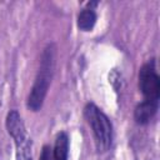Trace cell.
<instances>
[{"instance_id":"obj_6","label":"cell","mask_w":160,"mask_h":160,"mask_svg":"<svg viewBox=\"0 0 160 160\" xmlns=\"http://www.w3.org/2000/svg\"><path fill=\"white\" fill-rule=\"evenodd\" d=\"M69 155V139L65 132H60L56 136L55 145L52 149L54 160H68Z\"/></svg>"},{"instance_id":"obj_1","label":"cell","mask_w":160,"mask_h":160,"mask_svg":"<svg viewBox=\"0 0 160 160\" xmlns=\"http://www.w3.org/2000/svg\"><path fill=\"white\" fill-rule=\"evenodd\" d=\"M54 65H55V46L50 44L42 51L40 68L28 98V108L32 111H38L42 106V102L49 90V85L51 82Z\"/></svg>"},{"instance_id":"obj_8","label":"cell","mask_w":160,"mask_h":160,"mask_svg":"<svg viewBox=\"0 0 160 160\" xmlns=\"http://www.w3.org/2000/svg\"><path fill=\"white\" fill-rule=\"evenodd\" d=\"M40 160H54V156H52V150L50 149V146L45 145V146L42 148Z\"/></svg>"},{"instance_id":"obj_3","label":"cell","mask_w":160,"mask_h":160,"mask_svg":"<svg viewBox=\"0 0 160 160\" xmlns=\"http://www.w3.org/2000/svg\"><path fill=\"white\" fill-rule=\"evenodd\" d=\"M6 129L15 142L16 160H32V142L26 132L22 119L16 110H11L8 114Z\"/></svg>"},{"instance_id":"obj_4","label":"cell","mask_w":160,"mask_h":160,"mask_svg":"<svg viewBox=\"0 0 160 160\" xmlns=\"http://www.w3.org/2000/svg\"><path fill=\"white\" fill-rule=\"evenodd\" d=\"M139 86L145 100L158 101L160 95V79L154 61H149L139 71Z\"/></svg>"},{"instance_id":"obj_2","label":"cell","mask_w":160,"mask_h":160,"mask_svg":"<svg viewBox=\"0 0 160 160\" xmlns=\"http://www.w3.org/2000/svg\"><path fill=\"white\" fill-rule=\"evenodd\" d=\"M84 115L90 125L96 146L100 151H105L111 145L112 139V126L109 118L94 104H88L84 109Z\"/></svg>"},{"instance_id":"obj_5","label":"cell","mask_w":160,"mask_h":160,"mask_svg":"<svg viewBox=\"0 0 160 160\" xmlns=\"http://www.w3.org/2000/svg\"><path fill=\"white\" fill-rule=\"evenodd\" d=\"M158 110V101H152V100H144L142 102H140L134 112L135 120L139 124H148L154 115L156 114Z\"/></svg>"},{"instance_id":"obj_7","label":"cell","mask_w":160,"mask_h":160,"mask_svg":"<svg viewBox=\"0 0 160 160\" xmlns=\"http://www.w3.org/2000/svg\"><path fill=\"white\" fill-rule=\"evenodd\" d=\"M96 22V14L90 9H84L78 16V28L82 31H90Z\"/></svg>"}]
</instances>
